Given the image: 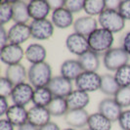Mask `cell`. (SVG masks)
<instances>
[{"mask_svg": "<svg viewBox=\"0 0 130 130\" xmlns=\"http://www.w3.org/2000/svg\"><path fill=\"white\" fill-rule=\"evenodd\" d=\"M52 78V68L46 62L30 65L27 71V79L34 88L47 87Z\"/></svg>", "mask_w": 130, "mask_h": 130, "instance_id": "1", "label": "cell"}, {"mask_svg": "<svg viewBox=\"0 0 130 130\" xmlns=\"http://www.w3.org/2000/svg\"><path fill=\"white\" fill-rule=\"evenodd\" d=\"M54 98L53 94L49 90L48 87H40V88H34L32 97L33 106H38V107H45L47 108L50 102Z\"/></svg>", "mask_w": 130, "mask_h": 130, "instance_id": "28", "label": "cell"}, {"mask_svg": "<svg viewBox=\"0 0 130 130\" xmlns=\"http://www.w3.org/2000/svg\"><path fill=\"white\" fill-rule=\"evenodd\" d=\"M9 44V37H8V30L5 29L4 26H0V45L1 48Z\"/></svg>", "mask_w": 130, "mask_h": 130, "instance_id": "38", "label": "cell"}, {"mask_svg": "<svg viewBox=\"0 0 130 130\" xmlns=\"http://www.w3.org/2000/svg\"><path fill=\"white\" fill-rule=\"evenodd\" d=\"M39 130H61V128L59 127V125L57 123L50 121L45 125H43L42 127H40Z\"/></svg>", "mask_w": 130, "mask_h": 130, "instance_id": "42", "label": "cell"}, {"mask_svg": "<svg viewBox=\"0 0 130 130\" xmlns=\"http://www.w3.org/2000/svg\"><path fill=\"white\" fill-rule=\"evenodd\" d=\"M48 4L51 8V11H55L65 7L66 0H48Z\"/></svg>", "mask_w": 130, "mask_h": 130, "instance_id": "39", "label": "cell"}, {"mask_svg": "<svg viewBox=\"0 0 130 130\" xmlns=\"http://www.w3.org/2000/svg\"><path fill=\"white\" fill-rule=\"evenodd\" d=\"M11 3L13 6V21L15 24H26L30 19L27 3L22 0Z\"/></svg>", "mask_w": 130, "mask_h": 130, "instance_id": "24", "label": "cell"}, {"mask_svg": "<svg viewBox=\"0 0 130 130\" xmlns=\"http://www.w3.org/2000/svg\"><path fill=\"white\" fill-rule=\"evenodd\" d=\"M120 86L117 83L115 75L111 73H105L101 75V85L100 91L109 97H115L117 92L119 90Z\"/></svg>", "mask_w": 130, "mask_h": 130, "instance_id": "25", "label": "cell"}, {"mask_svg": "<svg viewBox=\"0 0 130 130\" xmlns=\"http://www.w3.org/2000/svg\"><path fill=\"white\" fill-rule=\"evenodd\" d=\"M34 87L29 82H24L14 87L11 95V99L15 105H20L26 107L30 102H32Z\"/></svg>", "mask_w": 130, "mask_h": 130, "instance_id": "9", "label": "cell"}, {"mask_svg": "<svg viewBox=\"0 0 130 130\" xmlns=\"http://www.w3.org/2000/svg\"><path fill=\"white\" fill-rule=\"evenodd\" d=\"M120 42H121L120 47L130 56V31H127L124 34Z\"/></svg>", "mask_w": 130, "mask_h": 130, "instance_id": "37", "label": "cell"}, {"mask_svg": "<svg viewBox=\"0 0 130 130\" xmlns=\"http://www.w3.org/2000/svg\"><path fill=\"white\" fill-rule=\"evenodd\" d=\"M27 5L29 16L32 21L47 19L51 11L48 1L46 0H31L27 3Z\"/></svg>", "mask_w": 130, "mask_h": 130, "instance_id": "19", "label": "cell"}, {"mask_svg": "<svg viewBox=\"0 0 130 130\" xmlns=\"http://www.w3.org/2000/svg\"><path fill=\"white\" fill-rule=\"evenodd\" d=\"M111 123L110 119L97 111L89 116L87 126L91 130H111Z\"/></svg>", "mask_w": 130, "mask_h": 130, "instance_id": "26", "label": "cell"}, {"mask_svg": "<svg viewBox=\"0 0 130 130\" xmlns=\"http://www.w3.org/2000/svg\"><path fill=\"white\" fill-rule=\"evenodd\" d=\"M66 47L69 52L80 57L84 53L90 50L88 38L79 33L72 32L66 38Z\"/></svg>", "mask_w": 130, "mask_h": 130, "instance_id": "8", "label": "cell"}, {"mask_svg": "<svg viewBox=\"0 0 130 130\" xmlns=\"http://www.w3.org/2000/svg\"><path fill=\"white\" fill-rule=\"evenodd\" d=\"M5 77L8 78L15 86L26 82L27 78V71L22 64L8 66L5 71Z\"/></svg>", "mask_w": 130, "mask_h": 130, "instance_id": "22", "label": "cell"}, {"mask_svg": "<svg viewBox=\"0 0 130 130\" xmlns=\"http://www.w3.org/2000/svg\"><path fill=\"white\" fill-rule=\"evenodd\" d=\"M117 11L125 21H130V0H121Z\"/></svg>", "mask_w": 130, "mask_h": 130, "instance_id": "36", "label": "cell"}, {"mask_svg": "<svg viewBox=\"0 0 130 130\" xmlns=\"http://www.w3.org/2000/svg\"><path fill=\"white\" fill-rule=\"evenodd\" d=\"M13 20V6L10 1H2L0 4V24L4 26Z\"/></svg>", "mask_w": 130, "mask_h": 130, "instance_id": "31", "label": "cell"}, {"mask_svg": "<svg viewBox=\"0 0 130 130\" xmlns=\"http://www.w3.org/2000/svg\"><path fill=\"white\" fill-rule=\"evenodd\" d=\"M88 43L90 50L97 54H105L112 48L115 41L113 33L105 29L103 27H98L88 37Z\"/></svg>", "mask_w": 130, "mask_h": 130, "instance_id": "2", "label": "cell"}, {"mask_svg": "<svg viewBox=\"0 0 130 130\" xmlns=\"http://www.w3.org/2000/svg\"><path fill=\"white\" fill-rule=\"evenodd\" d=\"M129 55L121 47H115L104 54L103 64L110 72H117L129 62Z\"/></svg>", "mask_w": 130, "mask_h": 130, "instance_id": "4", "label": "cell"}, {"mask_svg": "<svg viewBox=\"0 0 130 130\" xmlns=\"http://www.w3.org/2000/svg\"><path fill=\"white\" fill-rule=\"evenodd\" d=\"M63 130H76V129H74V128H72V127H70V128H66V129H63Z\"/></svg>", "mask_w": 130, "mask_h": 130, "instance_id": "44", "label": "cell"}, {"mask_svg": "<svg viewBox=\"0 0 130 130\" xmlns=\"http://www.w3.org/2000/svg\"><path fill=\"white\" fill-rule=\"evenodd\" d=\"M107 9L106 0H85L84 11L87 16H100Z\"/></svg>", "mask_w": 130, "mask_h": 130, "instance_id": "29", "label": "cell"}, {"mask_svg": "<svg viewBox=\"0 0 130 130\" xmlns=\"http://www.w3.org/2000/svg\"><path fill=\"white\" fill-rule=\"evenodd\" d=\"M77 60L79 61L80 65L82 66L84 72H97L101 64L99 54L92 50L84 53L83 55L78 57Z\"/></svg>", "mask_w": 130, "mask_h": 130, "instance_id": "23", "label": "cell"}, {"mask_svg": "<svg viewBox=\"0 0 130 130\" xmlns=\"http://www.w3.org/2000/svg\"><path fill=\"white\" fill-rule=\"evenodd\" d=\"M115 77L120 87H130V65L123 66L115 72Z\"/></svg>", "mask_w": 130, "mask_h": 130, "instance_id": "30", "label": "cell"}, {"mask_svg": "<svg viewBox=\"0 0 130 130\" xmlns=\"http://www.w3.org/2000/svg\"><path fill=\"white\" fill-rule=\"evenodd\" d=\"M48 111L50 112V115L52 117H65L67 112L70 111L68 102L66 98L62 97H54L52 101L50 102V104L47 107Z\"/></svg>", "mask_w": 130, "mask_h": 130, "instance_id": "27", "label": "cell"}, {"mask_svg": "<svg viewBox=\"0 0 130 130\" xmlns=\"http://www.w3.org/2000/svg\"><path fill=\"white\" fill-rule=\"evenodd\" d=\"M51 22L55 27H58L60 29L69 28L74 23L73 14L70 12L66 7H63L61 9L53 11L52 16H51Z\"/></svg>", "mask_w": 130, "mask_h": 130, "instance_id": "17", "label": "cell"}, {"mask_svg": "<svg viewBox=\"0 0 130 130\" xmlns=\"http://www.w3.org/2000/svg\"><path fill=\"white\" fill-rule=\"evenodd\" d=\"M84 72L82 66L80 65L79 61L75 59H69L63 62L60 68V73L62 76L69 80H75L76 78Z\"/></svg>", "mask_w": 130, "mask_h": 130, "instance_id": "18", "label": "cell"}, {"mask_svg": "<svg viewBox=\"0 0 130 130\" xmlns=\"http://www.w3.org/2000/svg\"><path fill=\"white\" fill-rule=\"evenodd\" d=\"M47 87L49 88L54 97L67 98L73 91L72 81L62 76L61 74L53 76Z\"/></svg>", "mask_w": 130, "mask_h": 130, "instance_id": "11", "label": "cell"}, {"mask_svg": "<svg viewBox=\"0 0 130 130\" xmlns=\"http://www.w3.org/2000/svg\"><path fill=\"white\" fill-rule=\"evenodd\" d=\"M89 113L86 110H70L65 117V121L72 128H84L88 124Z\"/></svg>", "mask_w": 130, "mask_h": 130, "instance_id": "15", "label": "cell"}, {"mask_svg": "<svg viewBox=\"0 0 130 130\" xmlns=\"http://www.w3.org/2000/svg\"><path fill=\"white\" fill-rule=\"evenodd\" d=\"M15 125L12 124L7 118L0 119V130H14Z\"/></svg>", "mask_w": 130, "mask_h": 130, "instance_id": "41", "label": "cell"}, {"mask_svg": "<svg viewBox=\"0 0 130 130\" xmlns=\"http://www.w3.org/2000/svg\"><path fill=\"white\" fill-rule=\"evenodd\" d=\"M29 26L31 31V37L35 40H48L54 34L55 26L52 22L48 19L32 21Z\"/></svg>", "mask_w": 130, "mask_h": 130, "instance_id": "6", "label": "cell"}, {"mask_svg": "<svg viewBox=\"0 0 130 130\" xmlns=\"http://www.w3.org/2000/svg\"><path fill=\"white\" fill-rule=\"evenodd\" d=\"M28 110L20 105H12L6 112V118L15 126H22L27 122Z\"/></svg>", "mask_w": 130, "mask_h": 130, "instance_id": "20", "label": "cell"}, {"mask_svg": "<svg viewBox=\"0 0 130 130\" xmlns=\"http://www.w3.org/2000/svg\"><path fill=\"white\" fill-rule=\"evenodd\" d=\"M9 43L22 45L31 37L30 26L26 24H14L8 29Z\"/></svg>", "mask_w": 130, "mask_h": 130, "instance_id": "12", "label": "cell"}, {"mask_svg": "<svg viewBox=\"0 0 130 130\" xmlns=\"http://www.w3.org/2000/svg\"><path fill=\"white\" fill-rule=\"evenodd\" d=\"M74 83L76 89L91 93L100 90L101 75L97 72H83L75 80Z\"/></svg>", "mask_w": 130, "mask_h": 130, "instance_id": "5", "label": "cell"}, {"mask_svg": "<svg viewBox=\"0 0 130 130\" xmlns=\"http://www.w3.org/2000/svg\"><path fill=\"white\" fill-rule=\"evenodd\" d=\"M46 57H47V50L40 43H31L25 50V58L31 65L45 62Z\"/></svg>", "mask_w": 130, "mask_h": 130, "instance_id": "21", "label": "cell"}, {"mask_svg": "<svg viewBox=\"0 0 130 130\" xmlns=\"http://www.w3.org/2000/svg\"><path fill=\"white\" fill-rule=\"evenodd\" d=\"M122 111V108L117 104L115 98H105L98 105V111L110 119L111 122H116L118 120Z\"/></svg>", "mask_w": 130, "mask_h": 130, "instance_id": "10", "label": "cell"}, {"mask_svg": "<svg viewBox=\"0 0 130 130\" xmlns=\"http://www.w3.org/2000/svg\"><path fill=\"white\" fill-rule=\"evenodd\" d=\"M15 85L5 76L0 78V97H11Z\"/></svg>", "mask_w": 130, "mask_h": 130, "instance_id": "33", "label": "cell"}, {"mask_svg": "<svg viewBox=\"0 0 130 130\" xmlns=\"http://www.w3.org/2000/svg\"><path fill=\"white\" fill-rule=\"evenodd\" d=\"M82 130H91L90 128H85V129H82Z\"/></svg>", "mask_w": 130, "mask_h": 130, "instance_id": "45", "label": "cell"}, {"mask_svg": "<svg viewBox=\"0 0 130 130\" xmlns=\"http://www.w3.org/2000/svg\"><path fill=\"white\" fill-rule=\"evenodd\" d=\"M113 98L122 109L130 107V87H120Z\"/></svg>", "mask_w": 130, "mask_h": 130, "instance_id": "32", "label": "cell"}, {"mask_svg": "<svg viewBox=\"0 0 130 130\" xmlns=\"http://www.w3.org/2000/svg\"><path fill=\"white\" fill-rule=\"evenodd\" d=\"M25 57V50L21 45L9 43L2 47L0 50V59L3 64L8 66L21 64V61Z\"/></svg>", "mask_w": 130, "mask_h": 130, "instance_id": "7", "label": "cell"}, {"mask_svg": "<svg viewBox=\"0 0 130 130\" xmlns=\"http://www.w3.org/2000/svg\"><path fill=\"white\" fill-rule=\"evenodd\" d=\"M85 0H66L65 7L72 14L79 13L84 10Z\"/></svg>", "mask_w": 130, "mask_h": 130, "instance_id": "34", "label": "cell"}, {"mask_svg": "<svg viewBox=\"0 0 130 130\" xmlns=\"http://www.w3.org/2000/svg\"><path fill=\"white\" fill-rule=\"evenodd\" d=\"M66 99L70 110H85L90 103L89 93L79 89H73V91Z\"/></svg>", "mask_w": 130, "mask_h": 130, "instance_id": "16", "label": "cell"}, {"mask_svg": "<svg viewBox=\"0 0 130 130\" xmlns=\"http://www.w3.org/2000/svg\"><path fill=\"white\" fill-rule=\"evenodd\" d=\"M98 23L101 27L112 33L120 32L125 26V20L117 10L107 8L98 17Z\"/></svg>", "mask_w": 130, "mask_h": 130, "instance_id": "3", "label": "cell"}, {"mask_svg": "<svg viewBox=\"0 0 130 130\" xmlns=\"http://www.w3.org/2000/svg\"><path fill=\"white\" fill-rule=\"evenodd\" d=\"M10 108L8 100L5 97H0V116H6V112Z\"/></svg>", "mask_w": 130, "mask_h": 130, "instance_id": "40", "label": "cell"}, {"mask_svg": "<svg viewBox=\"0 0 130 130\" xmlns=\"http://www.w3.org/2000/svg\"><path fill=\"white\" fill-rule=\"evenodd\" d=\"M117 122L122 130H130V110L122 111Z\"/></svg>", "mask_w": 130, "mask_h": 130, "instance_id": "35", "label": "cell"}, {"mask_svg": "<svg viewBox=\"0 0 130 130\" xmlns=\"http://www.w3.org/2000/svg\"><path fill=\"white\" fill-rule=\"evenodd\" d=\"M98 21L91 16H83L79 17L73 23L74 32L79 33L83 36L88 37L98 28Z\"/></svg>", "mask_w": 130, "mask_h": 130, "instance_id": "14", "label": "cell"}, {"mask_svg": "<svg viewBox=\"0 0 130 130\" xmlns=\"http://www.w3.org/2000/svg\"><path fill=\"white\" fill-rule=\"evenodd\" d=\"M18 130H39V128L36 127V126H34V125H32V124H30L29 122H26V124L20 126Z\"/></svg>", "mask_w": 130, "mask_h": 130, "instance_id": "43", "label": "cell"}, {"mask_svg": "<svg viewBox=\"0 0 130 130\" xmlns=\"http://www.w3.org/2000/svg\"><path fill=\"white\" fill-rule=\"evenodd\" d=\"M51 115L45 107H38V106H32L28 110V117L27 122L32 124L36 127H42L43 125L47 124L51 121Z\"/></svg>", "mask_w": 130, "mask_h": 130, "instance_id": "13", "label": "cell"}]
</instances>
